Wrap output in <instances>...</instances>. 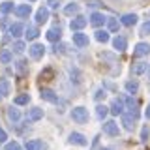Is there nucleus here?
<instances>
[{
    "label": "nucleus",
    "mask_w": 150,
    "mask_h": 150,
    "mask_svg": "<svg viewBox=\"0 0 150 150\" xmlns=\"http://www.w3.org/2000/svg\"><path fill=\"white\" fill-rule=\"evenodd\" d=\"M71 118L77 122V124H86L88 122V109H84V107H75L71 111Z\"/></svg>",
    "instance_id": "1"
},
{
    "label": "nucleus",
    "mask_w": 150,
    "mask_h": 150,
    "mask_svg": "<svg viewBox=\"0 0 150 150\" xmlns=\"http://www.w3.org/2000/svg\"><path fill=\"white\" fill-rule=\"evenodd\" d=\"M103 133L111 135V137H115V135H118V124H116L115 120H107L105 124H103Z\"/></svg>",
    "instance_id": "2"
},
{
    "label": "nucleus",
    "mask_w": 150,
    "mask_h": 150,
    "mask_svg": "<svg viewBox=\"0 0 150 150\" xmlns=\"http://www.w3.org/2000/svg\"><path fill=\"white\" fill-rule=\"evenodd\" d=\"M28 53H30V56H32L34 60H40L41 56H43V53H45V47L40 45V43H34L30 49H28Z\"/></svg>",
    "instance_id": "3"
},
{
    "label": "nucleus",
    "mask_w": 150,
    "mask_h": 150,
    "mask_svg": "<svg viewBox=\"0 0 150 150\" xmlns=\"http://www.w3.org/2000/svg\"><path fill=\"white\" fill-rule=\"evenodd\" d=\"M146 54H150V45L148 43H137L135 45V49H133V56H146Z\"/></svg>",
    "instance_id": "4"
},
{
    "label": "nucleus",
    "mask_w": 150,
    "mask_h": 150,
    "mask_svg": "<svg viewBox=\"0 0 150 150\" xmlns=\"http://www.w3.org/2000/svg\"><path fill=\"white\" fill-rule=\"evenodd\" d=\"M40 96H41V100L51 101V103H56V101H58V96H56L53 90H49V88H43V90L40 92Z\"/></svg>",
    "instance_id": "5"
},
{
    "label": "nucleus",
    "mask_w": 150,
    "mask_h": 150,
    "mask_svg": "<svg viewBox=\"0 0 150 150\" xmlns=\"http://www.w3.org/2000/svg\"><path fill=\"white\" fill-rule=\"evenodd\" d=\"M40 118H43V109L34 107V109L28 111V115H26V120L28 122H36V120H40Z\"/></svg>",
    "instance_id": "6"
},
{
    "label": "nucleus",
    "mask_w": 150,
    "mask_h": 150,
    "mask_svg": "<svg viewBox=\"0 0 150 150\" xmlns=\"http://www.w3.org/2000/svg\"><path fill=\"white\" fill-rule=\"evenodd\" d=\"M86 23H88L86 19L79 15V17H75L73 21L69 23V28H71V30H81V28H84V26H86Z\"/></svg>",
    "instance_id": "7"
},
{
    "label": "nucleus",
    "mask_w": 150,
    "mask_h": 150,
    "mask_svg": "<svg viewBox=\"0 0 150 150\" xmlns=\"http://www.w3.org/2000/svg\"><path fill=\"white\" fill-rule=\"evenodd\" d=\"M148 66H150V64H146V62H137V64L131 66V73L139 77V75H143V73L148 69Z\"/></svg>",
    "instance_id": "8"
},
{
    "label": "nucleus",
    "mask_w": 150,
    "mask_h": 150,
    "mask_svg": "<svg viewBox=\"0 0 150 150\" xmlns=\"http://www.w3.org/2000/svg\"><path fill=\"white\" fill-rule=\"evenodd\" d=\"M26 150H47V146L43 144V141L40 139H32L26 143Z\"/></svg>",
    "instance_id": "9"
},
{
    "label": "nucleus",
    "mask_w": 150,
    "mask_h": 150,
    "mask_svg": "<svg viewBox=\"0 0 150 150\" xmlns=\"http://www.w3.org/2000/svg\"><path fill=\"white\" fill-rule=\"evenodd\" d=\"M73 43L77 45V47H86L88 45V36L77 32V34H73Z\"/></svg>",
    "instance_id": "10"
},
{
    "label": "nucleus",
    "mask_w": 150,
    "mask_h": 150,
    "mask_svg": "<svg viewBox=\"0 0 150 150\" xmlns=\"http://www.w3.org/2000/svg\"><path fill=\"white\" fill-rule=\"evenodd\" d=\"M69 143L79 144V146H86L88 141L84 139V135H81V133H71V135H69Z\"/></svg>",
    "instance_id": "11"
},
{
    "label": "nucleus",
    "mask_w": 150,
    "mask_h": 150,
    "mask_svg": "<svg viewBox=\"0 0 150 150\" xmlns=\"http://www.w3.org/2000/svg\"><path fill=\"white\" fill-rule=\"evenodd\" d=\"M30 4H21V6H17L15 8V15L17 17H28L30 15Z\"/></svg>",
    "instance_id": "12"
},
{
    "label": "nucleus",
    "mask_w": 150,
    "mask_h": 150,
    "mask_svg": "<svg viewBox=\"0 0 150 150\" xmlns=\"http://www.w3.org/2000/svg\"><path fill=\"white\" fill-rule=\"evenodd\" d=\"M111 112L112 115H122V112H124V101L116 98V100L112 101V105H111Z\"/></svg>",
    "instance_id": "13"
},
{
    "label": "nucleus",
    "mask_w": 150,
    "mask_h": 150,
    "mask_svg": "<svg viewBox=\"0 0 150 150\" xmlns=\"http://www.w3.org/2000/svg\"><path fill=\"white\" fill-rule=\"evenodd\" d=\"M105 21H107V17H103L101 13H98V11L90 15V25H94V26H101Z\"/></svg>",
    "instance_id": "14"
},
{
    "label": "nucleus",
    "mask_w": 150,
    "mask_h": 150,
    "mask_svg": "<svg viewBox=\"0 0 150 150\" xmlns=\"http://www.w3.org/2000/svg\"><path fill=\"white\" fill-rule=\"evenodd\" d=\"M135 23H137V15H135V13H126V15H122V25L124 26H133Z\"/></svg>",
    "instance_id": "15"
},
{
    "label": "nucleus",
    "mask_w": 150,
    "mask_h": 150,
    "mask_svg": "<svg viewBox=\"0 0 150 150\" xmlns=\"http://www.w3.org/2000/svg\"><path fill=\"white\" fill-rule=\"evenodd\" d=\"M47 19H49V9H47V8H40L38 13H36V21L40 23V25H43Z\"/></svg>",
    "instance_id": "16"
},
{
    "label": "nucleus",
    "mask_w": 150,
    "mask_h": 150,
    "mask_svg": "<svg viewBox=\"0 0 150 150\" xmlns=\"http://www.w3.org/2000/svg\"><path fill=\"white\" fill-rule=\"evenodd\" d=\"M112 45H115L116 51H126V47H128V41H126V38L118 36V38H115V40H112Z\"/></svg>",
    "instance_id": "17"
},
{
    "label": "nucleus",
    "mask_w": 150,
    "mask_h": 150,
    "mask_svg": "<svg viewBox=\"0 0 150 150\" xmlns=\"http://www.w3.org/2000/svg\"><path fill=\"white\" fill-rule=\"evenodd\" d=\"M60 36H62L60 28H51V30H47V40L49 41H58Z\"/></svg>",
    "instance_id": "18"
},
{
    "label": "nucleus",
    "mask_w": 150,
    "mask_h": 150,
    "mask_svg": "<svg viewBox=\"0 0 150 150\" xmlns=\"http://www.w3.org/2000/svg\"><path fill=\"white\" fill-rule=\"evenodd\" d=\"M23 32H25V26H23L21 23H15V25H11V26H9V34H11L13 38L21 36Z\"/></svg>",
    "instance_id": "19"
},
{
    "label": "nucleus",
    "mask_w": 150,
    "mask_h": 150,
    "mask_svg": "<svg viewBox=\"0 0 150 150\" xmlns=\"http://www.w3.org/2000/svg\"><path fill=\"white\" fill-rule=\"evenodd\" d=\"M11 92V84H9L8 79H0V94L2 96H8Z\"/></svg>",
    "instance_id": "20"
},
{
    "label": "nucleus",
    "mask_w": 150,
    "mask_h": 150,
    "mask_svg": "<svg viewBox=\"0 0 150 150\" xmlns=\"http://www.w3.org/2000/svg\"><path fill=\"white\" fill-rule=\"evenodd\" d=\"M135 118H137V116L133 115V112H131V115H126L124 116V126H126V129H133V122H135Z\"/></svg>",
    "instance_id": "21"
},
{
    "label": "nucleus",
    "mask_w": 150,
    "mask_h": 150,
    "mask_svg": "<svg viewBox=\"0 0 150 150\" xmlns=\"http://www.w3.org/2000/svg\"><path fill=\"white\" fill-rule=\"evenodd\" d=\"M25 32H26L25 36L28 38V40H36V38L40 36V32H38V28H36V26H28V28H26Z\"/></svg>",
    "instance_id": "22"
},
{
    "label": "nucleus",
    "mask_w": 150,
    "mask_h": 150,
    "mask_svg": "<svg viewBox=\"0 0 150 150\" xmlns=\"http://www.w3.org/2000/svg\"><path fill=\"white\" fill-rule=\"evenodd\" d=\"M8 118L11 122H17L19 118H21V115H19V109H13V107H9L8 109Z\"/></svg>",
    "instance_id": "23"
},
{
    "label": "nucleus",
    "mask_w": 150,
    "mask_h": 150,
    "mask_svg": "<svg viewBox=\"0 0 150 150\" xmlns=\"http://www.w3.org/2000/svg\"><path fill=\"white\" fill-rule=\"evenodd\" d=\"M0 62H2V64H9V62H11V51L4 49L2 53H0Z\"/></svg>",
    "instance_id": "24"
},
{
    "label": "nucleus",
    "mask_w": 150,
    "mask_h": 150,
    "mask_svg": "<svg viewBox=\"0 0 150 150\" xmlns=\"http://www.w3.org/2000/svg\"><path fill=\"white\" fill-rule=\"evenodd\" d=\"M96 40L101 41V43L109 41V32H107V30H98V32H96Z\"/></svg>",
    "instance_id": "25"
},
{
    "label": "nucleus",
    "mask_w": 150,
    "mask_h": 150,
    "mask_svg": "<svg viewBox=\"0 0 150 150\" xmlns=\"http://www.w3.org/2000/svg\"><path fill=\"white\" fill-rule=\"evenodd\" d=\"M28 100H30V96H28V94H21V96H17L13 101H15V105H26Z\"/></svg>",
    "instance_id": "26"
},
{
    "label": "nucleus",
    "mask_w": 150,
    "mask_h": 150,
    "mask_svg": "<svg viewBox=\"0 0 150 150\" xmlns=\"http://www.w3.org/2000/svg\"><path fill=\"white\" fill-rule=\"evenodd\" d=\"M137 88H139V83L137 81H128V83H126V90L131 92V94L137 92Z\"/></svg>",
    "instance_id": "27"
},
{
    "label": "nucleus",
    "mask_w": 150,
    "mask_h": 150,
    "mask_svg": "<svg viewBox=\"0 0 150 150\" xmlns=\"http://www.w3.org/2000/svg\"><path fill=\"white\" fill-rule=\"evenodd\" d=\"M107 112H109V109H107L105 105H98V107H96V115L100 116V118H105Z\"/></svg>",
    "instance_id": "28"
},
{
    "label": "nucleus",
    "mask_w": 150,
    "mask_h": 150,
    "mask_svg": "<svg viewBox=\"0 0 150 150\" xmlns=\"http://www.w3.org/2000/svg\"><path fill=\"white\" fill-rule=\"evenodd\" d=\"M0 11H2V13L13 11V2H2V4H0Z\"/></svg>",
    "instance_id": "29"
},
{
    "label": "nucleus",
    "mask_w": 150,
    "mask_h": 150,
    "mask_svg": "<svg viewBox=\"0 0 150 150\" xmlns=\"http://www.w3.org/2000/svg\"><path fill=\"white\" fill-rule=\"evenodd\" d=\"M64 11H66V15H75V13L79 11V6L77 4H69V6H66Z\"/></svg>",
    "instance_id": "30"
},
{
    "label": "nucleus",
    "mask_w": 150,
    "mask_h": 150,
    "mask_svg": "<svg viewBox=\"0 0 150 150\" xmlns=\"http://www.w3.org/2000/svg\"><path fill=\"white\" fill-rule=\"evenodd\" d=\"M15 68H17V71L21 73V75H25V73H26V60H19Z\"/></svg>",
    "instance_id": "31"
},
{
    "label": "nucleus",
    "mask_w": 150,
    "mask_h": 150,
    "mask_svg": "<svg viewBox=\"0 0 150 150\" xmlns=\"http://www.w3.org/2000/svg\"><path fill=\"white\" fill-rule=\"evenodd\" d=\"M13 51H15V53H19L21 54L23 51H25V43H23V41H15V43H13V47H11Z\"/></svg>",
    "instance_id": "32"
},
{
    "label": "nucleus",
    "mask_w": 150,
    "mask_h": 150,
    "mask_svg": "<svg viewBox=\"0 0 150 150\" xmlns=\"http://www.w3.org/2000/svg\"><path fill=\"white\" fill-rule=\"evenodd\" d=\"M141 34H143V36H148L150 34V21H146L143 26H141Z\"/></svg>",
    "instance_id": "33"
},
{
    "label": "nucleus",
    "mask_w": 150,
    "mask_h": 150,
    "mask_svg": "<svg viewBox=\"0 0 150 150\" xmlns=\"http://www.w3.org/2000/svg\"><path fill=\"white\" fill-rule=\"evenodd\" d=\"M109 30H118V21L116 19H109Z\"/></svg>",
    "instance_id": "34"
},
{
    "label": "nucleus",
    "mask_w": 150,
    "mask_h": 150,
    "mask_svg": "<svg viewBox=\"0 0 150 150\" xmlns=\"http://www.w3.org/2000/svg\"><path fill=\"white\" fill-rule=\"evenodd\" d=\"M40 77H41V79L45 77V81H49V79L53 77V69H45V71H41V75H40Z\"/></svg>",
    "instance_id": "35"
},
{
    "label": "nucleus",
    "mask_w": 150,
    "mask_h": 150,
    "mask_svg": "<svg viewBox=\"0 0 150 150\" xmlns=\"http://www.w3.org/2000/svg\"><path fill=\"white\" fill-rule=\"evenodd\" d=\"M6 150H21V146H19V143L13 141V143H8L6 144Z\"/></svg>",
    "instance_id": "36"
},
{
    "label": "nucleus",
    "mask_w": 150,
    "mask_h": 150,
    "mask_svg": "<svg viewBox=\"0 0 150 150\" xmlns=\"http://www.w3.org/2000/svg\"><path fill=\"white\" fill-rule=\"evenodd\" d=\"M47 4H49V8H58L60 6V0H47Z\"/></svg>",
    "instance_id": "37"
},
{
    "label": "nucleus",
    "mask_w": 150,
    "mask_h": 150,
    "mask_svg": "<svg viewBox=\"0 0 150 150\" xmlns=\"http://www.w3.org/2000/svg\"><path fill=\"white\" fill-rule=\"evenodd\" d=\"M8 139V135H6V131H4L2 128H0V143H4V141Z\"/></svg>",
    "instance_id": "38"
},
{
    "label": "nucleus",
    "mask_w": 150,
    "mask_h": 150,
    "mask_svg": "<svg viewBox=\"0 0 150 150\" xmlns=\"http://www.w3.org/2000/svg\"><path fill=\"white\" fill-rule=\"evenodd\" d=\"M101 98H105V92H103V90H98L96 92V100H101Z\"/></svg>",
    "instance_id": "39"
},
{
    "label": "nucleus",
    "mask_w": 150,
    "mask_h": 150,
    "mask_svg": "<svg viewBox=\"0 0 150 150\" xmlns=\"http://www.w3.org/2000/svg\"><path fill=\"white\" fill-rule=\"evenodd\" d=\"M88 6H90V8H96V6H100V2H98V0H90V2H88Z\"/></svg>",
    "instance_id": "40"
},
{
    "label": "nucleus",
    "mask_w": 150,
    "mask_h": 150,
    "mask_svg": "<svg viewBox=\"0 0 150 150\" xmlns=\"http://www.w3.org/2000/svg\"><path fill=\"white\" fill-rule=\"evenodd\" d=\"M144 116H146V118H150V105L146 107V111H144Z\"/></svg>",
    "instance_id": "41"
},
{
    "label": "nucleus",
    "mask_w": 150,
    "mask_h": 150,
    "mask_svg": "<svg viewBox=\"0 0 150 150\" xmlns=\"http://www.w3.org/2000/svg\"><path fill=\"white\" fill-rule=\"evenodd\" d=\"M30 2H36V0H30Z\"/></svg>",
    "instance_id": "42"
},
{
    "label": "nucleus",
    "mask_w": 150,
    "mask_h": 150,
    "mask_svg": "<svg viewBox=\"0 0 150 150\" xmlns=\"http://www.w3.org/2000/svg\"><path fill=\"white\" fill-rule=\"evenodd\" d=\"M103 150H109V148H103Z\"/></svg>",
    "instance_id": "43"
},
{
    "label": "nucleus",
    "mask_w": 150,
    "mask_h": 150,
    "mask_svg": "<svg viewBox=\"0 0 150 150\" xmlns=\"http://www.w3.org/2000/svg\"><path fill=\"white\" fill-rule=\"evenodd\" d=\"M148 69H150V66H148Z\"/></svg>",
    "instance_id": "44"
}]
</instances>
